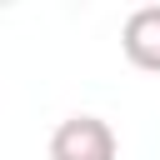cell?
I'll list each match as a JSON object with an SVG mask.
<instances>
[{
  "instance_id": "1",
  "label": "cell",
  "mask_w": 160,
  "mask_h": 160,
  "mask_svg": "<svg viewBox=\"0 0 160 160\" xmlns=\"http://www.w3.org/2000/svg\"><path fill=\"white\" fill-rule=\"evenodd\" d=\"M50 160H115V130L100 115H70L50 135Z\"/></svg>"
},
{
  "instance_id": "2",
  "label": "cell",
  "mask_w": 160,
  "mask_h": 160,
  "mask_svg": "<svg viewBox=\"0 0 160 160\" xmlns=\"http://www.w3.org/2000/svg\"><path fill=\"white\" fill-rule=\"evenodd\" d=\"M120 50L135 70H150L160 75V5H140L130 10L125 30H120Z\"/></svg>"
}]
</instances>
